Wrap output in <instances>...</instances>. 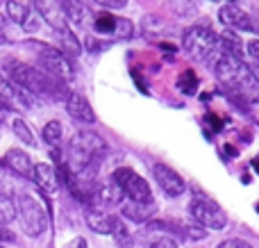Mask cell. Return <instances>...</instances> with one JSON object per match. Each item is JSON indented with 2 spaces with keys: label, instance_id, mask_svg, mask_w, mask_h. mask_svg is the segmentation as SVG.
Returning <instances> with one entry per match:
<instances>
[{
  "label": "cell",
  "instance_id": "cell-10",
  "mask_svg": "<svg viewBox=\"0 0 259 248\" xmlns=\"http://www.w3.org/2000/svg\"><path fill=\"white\" fill-rule=\"evenodd\" d=\"M34 9L46 23L55 30H66L68 27V18L64 12V3L62 0H34Z\"/></svg>",
  "mask_w": 259,
  "mask_h": 248
},
{
  "label": "cell",
  "instance_id": "cell-11",
  "mask_svg": "<svg viewBox=\"0 0 259 248\" xmlns=\"http://www.w3.org/2000/svg\"><path fill=\"white\" fill-rule=\"evenodd\" d=\"M152 173H155V180H157V185H159V189H164L166 196H182L184 194L187 185H184L182 176L175 173L170 167H166V164H155Z\"/></svg>",
  "mask_w": 259,
  "mask_h": 248
},
{
  "label": "cell",
  "instance_id": "cell-40",
  "mask_svg": "<svg viewBox=\"0 0 259 248\" xmlns=\"http://www.w3.org/2000/svg\"><path fill=\"white\" fill-rule=\"evenodd\" d=\"M3 44H7V36H5L3 30H0V46H3Z\"/></svg>",
  "mask_w": 259,
  "mask_h": 248
},
{
  "label": "cell",
  "instance_id": "cell-16",
  "mask_svg": "<svg viewBox=\"0 0 259 248\" xmlns=\"http://www.w3.org/2000/svg\"><path fill=\"white\" fill-rule=\"evenodd\" d=\"M25 96H27V91H23L21 87H16L12 80L0 77V109H14L16 107V100H21L23 105L30 107L32 100L25 98Z\"/></svg>",
  "mask_w": 259,
  "mask_h": 248
},
{
  "label": "cell",
  "instance_id": "cell-42",
  "mask_svg": "<svg viewBox=\"0 0 259 248\" xmlns=\"http://www.w3.org/2000/svg\"><path fill=\"white\" fill-rule=\"evenodd\" d=\"M0 248H3V246H0Z\"/></svg>",
  "mask_w": 259,
  "mask_h": 248
},
{
  "label": "cell",
  "instance_id": "cell-8",
  "mask_svg": "<svg viewBox=\"0 0 259 248\" xmlns=\"http://www.w3.org/2000/svg\"><path fill=\"white\" fill-rule=\"evenodd\" d=\"M189 214H191L202 228L223 230V228L228 226V214H225L214 200L202 198V196H198V198H193L191 203H189Z\"/></svg>",
  "mask_w": 259,
  "mask_h": 248
},
{
  "label": "cell",
  "instance_id": "cell-34",
  "mask_svg": "<svg viewBox=\"0 0 259 248\" xmlns=\"http://www.w3.org/2000/svg\"><path fill=\"white\" fill-rule=\"evenodd\" d=\"M7 241H16V235L7 226H0V244H7Z\"/></svg>",
  "mask_w": 259,
  "mask_h": 248
},
{
  "label": "cell",
  "instance_id": "cell-28",
  "mask_svg": "<svg viewBox=\"0 0 259 248\" xmlns=\"http://www.w3.org/2000/svg\"><path fill=\"white\" fill-rule=\"evenodd\" d=\"M114 32L118 34V39H132V34H134V25H132V21H130V18H116Z\"/></svg>",
  "mask_w": 259,
  "mask_h": 248
},
{
  "label": "cell",
  "instance_id": "cell-37",
  "mask_svg": "<svg viewBox=\"0 0 259 248\" xmlns=\"http://www.w3.org/2000/svg\"><path fill=\"white\" fill-rule=\"evenodd\" d=\"M248 68H250V73H252V77H255V80L259 82V64H250V66H248Z\"/></svg>",
  "mask_w": 259,
  "mask_h": 248
},
{
  "label": "cell",
  "instance_id": "cell-12",
  "mask_svg": "<svg viewBox=\"0 0 259 248\" xmlns=\"http://www.w3.org/2000/svg\"><path fill=\"white\" fill-rule=\"evenodd\" d=\"M219 18L228 30H241V32H252V18L250 14H246L243 9H239L237 5H225L221 7Z\"/></svg>",
  "mask_w": 259,
  "mask_h": 248
},
{
  "label": "cell",
  "instance_id": "cell-5",
  "mask_svg": "<svg viewBox=\"0 0 259 248\" xmlns=\"http://www.w3.org/2000/svg\"><path fill=\"white\" fill-rule=\"evenodd\" d=\"M16 203V219L21 221V228L27 237H39L48 228V219L41 208V203L36 198H32L30 194H18L14 198Z\"/></svg>",
  "mask_w": 259,
  "mask_h": 248
},
{
  "label": "cell",
  "instance_id": "cell-19",
  "mask_svg": "<svg viewBox=\"0 0 259 248\" xmlns=\"http://www.w3.org/2000/svg\"><path fill=\"white\" fill-rule=\"evenodd\" d=\"M5 159H7V164L12 167V171H16L18 176L32 178V173H34V164H32V159L27 157V153L14 148V150H9V153L5 155Z\"/></svg>",
  "mask_w": 259,
  "mask_h": 248
},
{
  "label": "cell",
  "instance_id": "cell-17",
  "mask_svg": "<svg viewBox=\"0 0 259 248\" xmlns=\"http://www.w3.org/2000/svg\"><path fill=\"white\" fill-rule=\"evenodd\" d=\"M121 210H123V217L134 223H150L152 217L157 214L155 200L152 203H132V200H125L121 205Z\"/></svg>",
  "mask_w": 259,
  "mask_h": 248
},
{
  "label": "cell",
  "instance_id": "cell-6",
  "mask_svg": "<svg viewBox=\"0 0 259 248\" xmlns=\"http://www.w3.org/2000/svg\"><path fill=\"white\" fill-rule=\"evenodd\" d=\"M36 53H39V62H41V71H46L48 75L57 77L62 82H71L75 77V68L73 62L62 53L59 48L53 46H36Z\"/></svg>",
  "mask_w": 259,
  "mask_h": 248
},
{
  "label": "cell",
  "instance_id": "cell-33",
  "mask_svg": "<svg viewBox=\"0 0 259 248\" xmlns=\"http://www.w3.org/2000/svg\"><path fill=\"white\" fill-rule=\"evenodd\" d=\"M98 5H103V7H109V9H121L127 5V0H96Z\"/></svg>",
  "mask_w": 259,
  "mask_h": 248
},
{
  "label": "cell",
  "instance_id": "cell-27",
  "mask_svg": "<svg viewBox=\"0 0 259 248\" xmlns=\"http://www.w3.org/2000/svg\"><path fill=\"white\" fill-rule=\"evenodd\" d=\"M178 87L184 91V94H193V91L198 89V77L193 71H184L182 75H180L178 80Z\"/></svg>",
  "mask_w": 259,
  "mask_h": 248
},
{
  "label": "cell",
  "instance_id": "cell-39",
  "mask_svg": "<svg viewBox=\"0 0 259 248\" xmlns=\"http://www.w3.org/2000/svg\"><path fill=\"white\" fill-rule=\"evenodd\" d=\"M5 25H7V16H3V14H0V30H3Z\"/></svg>",
  "mask_w": 259,
  "mask_h": 248
},
{
  "label": "cell",
  "instance_id": "cell-31",
  "mask_svg": "<svg viewBox=\"0 0 259 248\" xmlns=\"http://www.w3.org/2000/svg\"><path fill=\"white\" fill-rule=\"evenodd\" d=\"M150 248H178V241H175L170 235L155 237V239L150 241Z\"/></svg>",
  "mask_w": 259,
  "mask_h": 248
},
{
  "label": "cell",
  "instance_id": "cell-32",
  "mask_svg": "<svg viewBox=\"0 0 259 248\" xmlns=\"http://www.w3.org/2000/svg\"><path fill=\"white\" fill-rule=\"evenodd\" d=\"M246 50H248V55H250L252 64H259V39H252V41H248Z\"/></svg>",
  "mask_w": 259,
  "mask_h": 248
},
{
  "label": "cell",
  "instance_id": "cell-24",
  "mask_svg": "<svg viewBox=\"0 0 259 248\" xmlns=\"http://www.w3.org/2000/svg\"><path fill=\"white\" fill-rule=\"evenodd\" d=\"M12 130H14V135H16L18 139L23 141V144H27V146H36L34 135H32L30 126H27V123L23 121V118H14V123H12Z\"/></svg>",
  "mask_w": 259,
  "mask_h": 248
},
{
  "label": "cell",
  "instance_id": "cell-22",
  "mask_svg": "<svg viewBox=\"0 0 259 248\" xmlns=\"http://www.w3.org/2000/svg\"><path fill=\"white\" fill-rule=\"evenodd\" d=\"M219 44H221V50H223L225 55H232V57L243 59V44L232 30H225L223 34L219 36Z\"/></svg>",
  "mask_w": 259,
  "mask_h": 248
},
{
  "label": "cell",
  "instance_id": "cell-20",
  "mask_svg": "<svg viewBox=\"0 0 259 248\" xmlns=\"http://www.w3.org/2000/svg\"><path fill=\"white\" fill-rule=\"evenodd\" d=\"M62 3H64V12H66L68 21H73L80 27H84L91 23V12L82 5V0H62Z\"/></svg>",
  "mask_w": 259,
  "mask_h": 248
},
{
  "label": "cell",
  "instance_id": "cell-36",
  "mask_svg": "<svg viewBox=\"0 0 259 248\" xmlns=\"http://www.w3.org/2000/svg\"><path fill=\"white\" fill-rule=\"evenodd\" d=\"M64 248H87V241L82 239V237H75V239L68 241V244L64 246Z\"/></svg>",
  "mask_w": 259,
  "mask_h": 248
},
{
  "label": "cell",
  "instance_id": "cell-35",
  "mask_svg": "<svg viewBox=\"0 0 259 248\" xmlns=\"http://www.w3.org/2000/svg\"><path fill=\"white\" fill-rule=\"evenodd\" d=\"M219 248H252V246L246 244V241H241V239H228V241H223Z\"/></svg>",
  "mask_w": 259,
  "mask_h": 248
},
{
  "label": "cell",
  "instance_id": "cell-3",
  "mask_svg": "<svg viewBox=\"0 0 259 248\" xmlns=\"http://www.w3.org/2000/svg\"><path fill=\"white\" fill-rule=\"evenodd\" d=\"M105 153H107V144L103 137L94 130H82L71 139L66 167L71 173H96Z\"/></svg>",
  "mask_w": 259,
  "mask_h": 248
},
{
  "label": "cell",
  "instance_id": "cell-4",
  "mask_svg": "<svg viewBox=\"0 0 259 248\" xmlns=\"http://www.w3.org/2000/svg\"><path fill=\"white\" fill-rule=\"evenodd\" d=\"M182 48L191 55L193 59L198 62H205V59L214 57L216 53L221 50V44H219V34H216L211 27H205V25H193L184 32L182 36Z\"/></svg>",
  "mask_w": 259,
  "mask_h": 248
},
{
  "label": "cell",
  "instance_id": "cell-29",
  "mask_svg": "<svg viewBox=\"0 0 259 248\" xmlns=\"http://www.w3.org/2000/svg\"><path fill=\"white\" fill-rule=\"evenodd\" d=\"M114 237H116V246H118V248H134V239H132V235L127 232V228L123 226V223L116 228Z\"/></svg>",
  "mask_w": 259,
  "mask_h": 248
},
{
  "label": "cell",
  "instance_id": "cell-15",
  "mask_svg": "<svg viewBox=\"0 0 259 248\" xmlns=\"http://www.w3.org/2000/svg\"><path fill=\"white\" fill-rule=\"evenodd\" d=\"M66 112L71 114L75 121L87 123V126H94V123H96L94 107H91L89 100H87L82 94H68V98H66Z\"/></svg>",
  "mask_w": 259,
  "mask_h": 248
},
{
  "label": "cell",
  "instance_id": "cell-13",
  "mask_svg": "<svg viewBox=\"0 0 259 248\" xmlns=\"http://www.w3.org/2000/svg\"><path fill=\"white\" fill-rule=\"evenodd\" d=\"M7 21L16 23V25H21L23 30H27V32L39 30L34 12H32L30 7H25L23 3H18V0H7Z\"/></svg>",
  "mask_w": 259,
  "mask_h": 248
},
{
  "label": "cell",
  "instance_id": "cell-2",
  "mask_svg": "<svg viewBox=\"0 0 259 248\" xmlns=\"http://www.w3.org/2000/svg\"><path fill=\"white\" fill-rule=\"evenodd\" d=\"M7 73L14 85L21 87L23 91H27V94H32V96H46V98H64V96H66V87H64L66 82L48 75L46 71H41V68H36V66L9 59Z\"/></svg>",
  "mask_w": 259,
  "mask_h": 248
},
{
  "label": "cell",
  "instance_id": "cell-9",
  "mask_svg": "<svg viewBox=\"0 0 259 248\" xmlns=\"http://www.w3.org/2000/svg\"><path fill=\"white\" fill-rule=\"evenodd\" d=\"M123 191L121 187L114 182V178H107V180H100L96 182V189L91 194L89 205L96 210H103V208H114V205H123Z\"/></svg>",
  "mask_w": 259,
  "mask_h": 248
},
{
  "label": "cell",
  "instance_id": "cell-7",
  "mask_svg": "<svg viewBox=\"0 0 259 248\" xmlns=\"http://www.w3.org/2000/svg\"><path fill=\"white\" fill-rule=\"evenodd\" d=\"M114 182L121 187L123 196H127V200L132 203H152V191H150V185L143 180L139 173H134L132 169H116L114 171Z\"/></svg>",
  "mask_w": 259,
  "mask_h": 248
},
{
  "label": "cell",
  "instance_id": "cell-30",
  "mask_svg": "<svg viewBox=\"0 0 259 248\" xmlns=\"http://www.w3.org/2000/svg\"><path fill=\"white\" fill-rule=\"evenodd\" d=\"M141 25H143V32H146V34H150L152 27H155V32H161V30H164V21H161L159 16H146Z\"/></svg>",
  "mask_w": 259,
  "mask_h": 248
},
{
  "label": "cell",
  "instance_id": "cell-14",
  "mask_svg": "<svg viewBox=\"0 0 259 248\" xmlns=\"http://www.w3.org/2000/svg\"><path fill=\"white\" fill-rule=\"evenodd\" d=\"M87 226L98 235H114L116 228L121 226L116 214H109L105 210H89L87 212Z\"/></svg>",
  "mask_w": 259,
  "mask_h": 248
},
{
  "label": "cell",
  "instance_id": "cell-1",
  "mask_svg": "<svg viewBox=\"0 0 259 248\" xmlns=\"http://www.w3.org/2000/svg\"><path fill=\"white\" fill-rule=\"evenodd\" d=\"M214 71L221 85L225 87V91L232 96V100L243 98L246 103H259V82L252 77L250 68L243 59L221 53V57L216 59Z\"/></svg>",
  "mask_w": 259,
  "mask_h": 248
},
{
  "label": "cell",
  "instance_id": "cell-25",
  "mask_svg": "<svg viewBox=\"0 0 259 248\" xmlns=\"http://www.w3.org/2000/svg\"><path fill=\"white\" fill-rule=\"evenodd\" d=\"M44 139L48 146H53V148H59V144H62V126H59V121H50L44 126Z\"/></svg>",
  "mask_w": 259,
  "mask_h": 248
},
{
  "label": "cell",
  "instance_id": "cell-38",
  "mask_svg": "<svg viewBox=\"0 0 259 248\" xmlns=\"http://www.w3.org/2000/svg\"><path fill=\"white\" fill-rule=\"evenodd\" d=\"M250 18H252V32L259 34V16H250Z\"/></svg>",
  "mask_w": 259,
  "mask_h": 248
},
{
  "label": "cell",
  "instance_id": "cell-21",
  "mask_svg": "<svg viewBox=\"0 0 259 248\" xmlns=\"http://www.w3.org/2000/svg\"><path fill=\"white\" fill-rule=\"evenodd\" d=\"M55 39H57V44H59V50H62L66 57L68 55H71V57H77V55L82 53V44L71 32V27H66V30H55Z\"/></svg>",
  "mask_w": 259,
  "mask_h": 248
},
{
  "label": "cell",
  "instance_id": "cell-26",
  "mask_svg": "<svg viewBox=\"0 0 259 248\" xmlns=\"http://www.w3.org/2000/svg\"><path fill=\"white\" fill-rule=\"evenodd\" d=\"M114 25H116V18L107 12L100 14V16H96V21H94L96 32H100V34H109V32H114Z\"/></svg>",
  "mask_w": 259,
  "mask_h": 248
},
{
  "label": "cell",
  "instance_id": "cell-41",
  "mask_svg": "<svg viewBox=\"0 0 259 248\" xmlns=\"http://www.w3.org/2000/svg\"><path fill=\"white\" fill-rule=\"evenodd\" d=\"M234 3H239V0H228V5H234Z\"/></svg>",
  "mask_w": 259,
  "mask_h": 248
},
{
  "label": "cell",
  "instance_id": "cell-18",
  "mask_svg": "<svg viewBox=\"0 0 259 248\" xmlns=\"http://www.w3.org/2000/svg\"><path fill=\"white\" fill-rule=\"evenodd\" d=\"M32 178H34V182L39 185V189L44 191V194H48V196H53L55 191H57V187H59L57 171H55L50 164H44V162L36 164Z\"/></svg>",
  "mask_w": 259,
  "mask_h": 248
},
{
  "label": "cell",
  "instance_id": "cell-23",
  "mask_svg": "<svg viewBox=\"0 0 259 248\" xmlns=\"http://www.w3.org/2000/svg\"><path fill=\"white\" fill-rule=\"evenodd\" d=\"M14 219H16V203L12 196L0 191V226H7Z\"/></svg>",
  "mask_w": 259,
  "mask_h": 248
}]
</instances>
